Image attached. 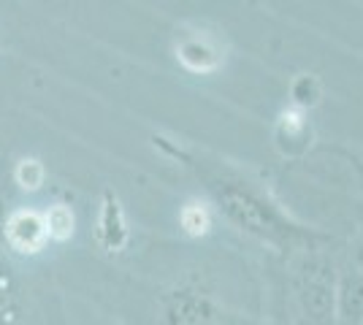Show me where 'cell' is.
Here are the masks:
<instances>
[{"label":"cell","instance_id":"cell-1","mask_svg":"<svg viewBox=\"0 0 363 325\" xmlns=\"http://www.w3.org/2000/svg\"><path fill=\"white\" fill-rule=\"evenodd\" d=\"M209 190H212L214 206L233 228L285 255L318 249L323 241H328V236L298 225L288 212H282L266 193H260L250 182L217 179L209 185Z\"/></svg>","mask_w":363,"mask_h":325},{"label":"cell","instance_id":"cell-2","mask_svg":"<svg viewBox=\"0 0 363 325\" xmlns=\"http://www.w3.org/2000/svg\"><path fill=\"white\" fill-rule=\"evenodd\" d=\"M290 304L293 325H333L336 266L323 249H303L290 255Z\"/></svg>","mask_w":363,"mask_h":325},{"label":"cell","instance_id":"cell-3","mask_svg":"<svg viewBox=\"0 0 363 325\" xmlns=\"http://www.w3.org/2000/svg\"><path fill=\"white\" fill-rule=\"evenodd\" d=\"M217 304L209 293L182 285L163 295V325H214Z\"/></svg>","mask_w":363,"mask_h":325},{"label":"cell","instance_id":"cell-4","mask_svg":"<svg viewBox=\"0 0 363 325\" xmlns=\"http://www.w3.org/2000/svg\"><path fill=\"white\" fill-rule=\"evenodd\" d=\"M333 325H363V266L345 263L336 268Z\"/></svg>","mask_w":363,"mask_h":325},{"label":"cell","instance_id":"cell-5","mask_svg":"<svg viewBox=\"0 0 363 325\" xmlns=\"http://www.w3.org/2000/svg\"><path fill=\"white\" fill-rule=\"evenodd\" d=\"M3 241L22 255H35L49 244L44 215L33 209H16L9 212L6 225H3Z\"/></svg>","mask_w":363,"mask_h":325},{"label":"cell","instance_id":"cell-6","mask_svg":"<svg viewBox=\"0 0 363 325\" xmlns=\"http://www.w3.org/2000/svg\"><path fill=\"white\" fill-rule=\"evenodd\" d=\"M315 139L312 122L306 120V111L298 108H288L277 117L274 122V147L285 157H301L303 152H309Z\"/></svg>","mask_w":363,"mask_h":325},{"label":"cell","instance_id":"cell-7","mask_svg":"<svg viewBox=\"0 0 363 325\" xmlns=\"http://www.w3.org/2000/svg\"><path fill=\"white\" fill-rule=\"evenodd\" d=\"M177 57L182 60L184 68L196 71V74H209L220 65V52L206 35H187L182 38L177 47Z\"/></svg>","mask_w":363,"mask_h":325},{"label":"cell","instance_id":"cell-8","mask_svg":"<svg viewBox=\"0 0 363 325\" xmlns=\"http://www.w3.org/2000/svg\"><path fill=\"white\" fill-rule=\"evenodd\" d=\"M128 239V228H125V215H122L120 201L104 193V203H101V215H98V241L106 249H120Z\"/></svg>","mask_w":363,"mask_h":325},{"label":"cell","instance_id":"cell-9","mask_svg":"<svg viewBox=\"0 0 363 325\" xmlns=\"http://www.w3.org/2000/svg\"><path fill=\"white\" fill-rule=\"evenodd\" d=\"M19 317V285L11 266L0 261V325H11Z\"/></svg>","mask_w":363,"mask_h":325},{"label":"cell","instance_id":"cell-10","mask_svg":"<svg viewBox=\"0 0 363 325\" xmlns=\"http://www.w3.org/2000/svg\"><path fill=\"white\" fill-rule=\"evenodd\" d=\"M323 98V81L315 74H298V76L290 81V101L293 108L298 111H309L315 108Z\"/></svg>","mask_w":363,"mask_h":325},{"label":"cell","instance_id":"cell-11","mask_svg":"<svg viewBox=\"0 0 363 325\" xmlns=\"http://www.w3.org/2000/svg\"><path fill=\"white\" fill-rule=\"evenodd\" d=\"M44 222L46 233H49V241H65V239L74 236L76 217L71 212V206H65V203H55L44 215Z\"/></svg>","mask_w":363,"mask_h":325},{"label":"cell","instance_id":"cell-12","mask_svg":"<svg viewBox=\"0 0 363 325\" xmlns=\"http://www.w3.org/2000/svg\"><path fill=\"white\" fill-rule=\"evenodd\" d=\"M14 179H16V185L22 187V190L35 193L38 187L44 185V179H46L44 163H41L38 157H22V160L16 163V169H14Z\"/></svg>","mask_w":363,"mask_h":325},{"label":"cell","instance_id":"cell-13","mask_svg":"<svg viewBox=\"0 0 363 325\" xmlns=\"http://www.w3.org/2000/svg\"><path fill=\"white\" fill-rule=\"evenodd\" d=\"M179 225L184 228V233L190 236H203V233L212 228V217H209V209L201 206V203H190L184 206L179 215Z\"/></svg>","mask_w":363,"mask_h":325},{"label":"cell","instance_id":"cell-14","mask_svg":"<svg viewBox=\"0 0 363 325\" xmlns=\"http://www.w3.org/2000/svg\"><path fill=\"white\" fill-rule=\"evenodd\" d=\"M6 217H9V212H6V206H3V201H0V239H3V225H6Z\"/></svg>","mask_w":363,"mask_h":325},{"label":"cell","instance_id":"cell-15","mask_svg":"<svg viewBox=\"0 0 363 325\" xmlns=\"http://www.w3.org/2000/svg\"><path fill=\"white\" fill-rule=\"evenodd\" d=\"M358 263L363 266V249H361V255H358Z\"/></svg>","mask_w":363,"mask_h":325},{"label":"cell","instance_id":"cell-16","mask_svg":"<svg viewBox=\"0 0 363 325\" xmlns=\"http://www.w3.org/2000/svg\"><path fill=\"white\" fill-rule=\"evenodd\" d=\"M361 236H363V228H361Z\"/></svg>","mask_w":363,"mask_h":325}]
</instances>
